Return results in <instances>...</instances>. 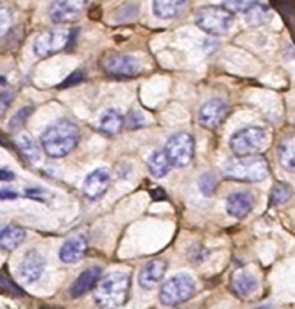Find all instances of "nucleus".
I'll return each mask as SVG.
<instances>
[{
  "label": "nucleus",
  "mask_w": 295,
  "mask_h": 309,
  "mask_svg": "<svg viewBox=\"0 0 295 309\" xmlns=\"http://www.w3.org/2000/svg\"><path fill=\"white\" fill-rule=\"evenodd\" d=\"M106 74L114 77H134L140 73V63L129 54H111L101 63Z\"/></svg>",
  "instance_id": "9d476101"
},
{
  "label": "nucleus",
  "mask_w": 295,
  "mask_h": 309,
  "mask_svg": "<svg viewBox=\"0 0 295 309\" xmlns=\"http://www.w3.org/2000/svg\"><path fill=\"white\" fill-rule=\"evenodd\" d=\"M196 280L189 274L180 272L168 279L160 289V302L166 306H175L188 302L196 292Z\"/></svg>",
  "instance_id": "423d86ee"
},
{
  "label": "nucleus",
  "mask_w": 295,
  "mask_h": 309,
  "mask_svg": "<svg viewBox=\"0 0 295 309\" xmlns=\"http://www.w3.org/2000/svg\"><path fill=\"white\" fill-rule=\"evenodd\" d=\"M11 26V13L6 8H0V39L8 32Z\"/></svg>",
  "instance_id": "7c9ffc66"
},
{
  "label": "nucleus",
  "mask_w": 295,
  "mask_h": 309,
  "mask_svg": "<svg viewBox=\"0 0 295 309\" xmlns=\"http://www.w3.org/2000/svg\"><path fill=\"white\" fill-rule=\"evenodd\" d=\"M197 26L209 36H226L234 26V14L224 6H203L196 13Z\"/></svg>",
  "instance_id": "20e7f679"
},
{
  "label": "nucleus",
  "mask_w": 295,
  "mask_h": 309,
  "mask_svg": "<svg viewBox=\"0 0 295 309\" xmlns=\"http://www.w3.org/2000/svg\"><path fill=\"white\" fill-rule=\"evenodd\" d=\"M71 40L70 29L66 28H54L48 29L36 37L34 40V52L36 55L47 59L49 55H54L63 51Z\"/></svg>",
  "instance_id": "6e6552de"
},
{
  "label": "nucleus",
  "mask_w": 295,
  "mask_h": 309,
  "mask_svg": "<svg viewBox=\"0 0 295 309\" xmlns=\"http://www.w3.org/2000/svg\"><path fill=\"white\" fill-rule=\"evenodd\" d=\"M292 196V189L285 183H277L270 191V203L274 206L285 205Z\"/></svg>",
  "instance_id": "a878e982"
},
{
  "label": "nucleus",
  "mask_w": 295,
  "mask_h": 309,
  "mask_svg": "<svg viewBox=\"0 0 295 309\" xmlns=\"http://www.w3.org/2000/svg\"><path fill=\"white\" fill-rule=\"evenodd\" d=\"M194 137L188 132H175L169 137L166 142L165 153L171 162L172 166L175 168H185L188 166L192 158H194Z\"/></svg>",
  "instance_id": "0eeeda50"
},
{
  "label": "nucleus",
  "mask_w": 295,
  "mask_h": 309,
  "mask_svg": "<svg viewBox=\"0 0 295 309\" xmlns=\"http://www.w3.org/2000/svg\"><path fill=\"white\" fill-rule=\"evenodd\" d=\"M16 176L13 171H8V169H0V180L2 181H11V180H14Z\"/></svg>",
  "instance_id": "f704fd0d"
},
{
  "label": "nucleus",
  "mask_w": 295,
  "mask_h": 309,
  "mask_svg": "<svg viewBox=\"0 0 295 309\" xmlns=\"http://www.w3.org/2000/svg\"><path fill=\"white\" fill-rule=\"evenodd\" d=\"M229 114V105L221 99H211L198 111V123L205 129L215 131L226 120Z\"/></svg>",
  "instance_id": "1a4fd4ad"
},
{
  "label": "nucleus",
  "mask_w": 295,
  "mask_h": 309,
  "mask_svg": "<svg viewBox=\"0 0 295 309\" xmlns=\"http://www.w3.org/2000/svg\"><path fill=\"white\" fill-rule=\"evenodd\" d=\"M126 123H128V128H131V129L142 128V127H145V119L142 116V112H139V111H131L129 116H128Z\"/></svg>",
  "instance_id": "2f4dec72"
},
{
  "label": "nucleus",
  "mask_w": 295,
  "mask_h": 309,
  "mask_svg": "<svg viewBox=\"0 0 295 309\" xmlns=\"http://www.w3.org/2000/svg\"><path fill=\"white\" fill-rule=\"evenodd\" d=\"M82 80H83V73L82 71H75V73L68 76V78L65 80L63 83H60V88H68V86L77 85V83H80Z\"/></svg>",
  "instance_id": "72a5a7b5"
},
{
  "label": "nucleus",
  "mask_w": 295,
  "mask_h": 309,
  "mask_svg": "<svg viewBox=\"0 0 295 309\" xmlns=\"http://www.w3.org/2000/svg\"><path fill=\"white\" fill-rule=\"evenodd\" d=\"M278 160L280 165L286 171L295 173V135L285 139L278 146Z\"/></svg>",
  "instance_id": "5701e85b"
},
{
  "label": "nucleus",
  "mask_w": 295,
  "mask_h": 309,
  "mask_svg": "<svg viewBox=\"0 0 295 309\" xmlns=\"http://www.w3.org/2000/svg\"><path fill=\"white\" fill-rule=\"evenodd\" d=\"M254 208V196L249 191H235L226 200V211L234 219H245Z\"/></svg>",
  "instance_id": "2eb2a0df"
},
{
  "label": "nucleus",
  "mask_w": 295,
  "mask_h": 309,
  "mask_svg": "<svg viewBox=\"0 0 295 309\" xmlns=\"http://www.w3.org/2000/svg\"><path fill=\"white\" fill-rule=\"evenodd\" d=\"M26 238V231L17 225H0V249L14 251Z\"/></svg>",
  "instance_id": "a211bd4d"
},
{
  "label": "nucleus",
  "mask_w": 295,
  "mask_h": 309,
  "mask_svg": "<svg viewBox=\"0 0 295 309\" xmlns=\"http://www.w3.org/2000/svg\"><path fill=\"white\" fill-rule=\"evenodd\" d=\"M215 188H217V180H215V177L209 173H205L201 174L198 177V189L201 191L203 196H212V194L215 192Z\"/></svg>",
  "instance_id": "cd10ccee"
},
{
  "label": "nucleus",
  "mask_w": 295,
  "mask_h": 309,
  "mask_svg": "<svg viewBox=\"0 0 295 309\" xmlns=\"http://www.w3.org/2000/svg\"><path fill=\"white\" fill-rule=\"evenodd\" d=\"M31 112H32V108H24V109H20L17 114H14L13 119H11V122H9V129L17 131L19 128L24 127L26 119L31 116Z\"/></svg>",
  "instance_id": "c756f323"
},
{
  "label": "nucleus",
  "mask_w": 295,
  "mask_h": 309,
  "mask_svg": "<svg viewBox=\"0 0 295 309\" xmlns=\"http://www.w3.org/2000/svg\"><path fill=\"white\" fill-rule=\"evenodd\" d=\"M88 0H54L49 6V19L54 24H70L82 16Z\"/></svg>",
  "instance_id": "9b49d317"
},
{
  "label": "nucleus",
  "mask_w": 295,
  "mask_h": 309,
  "mask_svg": "<svg viewBox=\"0 0 295 309\" xmlns=\"http://www.w3.org/2000/svg\"><path fill=\"white\" fill-rule=\"evenodd\" d=\"M189 0H154V14L160 19H175L186 9Z\"/></svg>",
  "instance_id": "aec40b11"
},
{
  "label": "nucleus",
  "mask_w": 295,
  "mask_h": 309,
  "mask_svg": "<svg viewBox=\"0 0 295 309\" xmlns=\"http://www.w3.org/2000/svg\"><path fill=\"white\" fill-rule=\"evenodd\" d=\"M111 183V171L108 168H98L89 173L83 181V194L89 200H98L108 191Z\"/></svg>",
  "instance_id": "f8f14e48"
},
{
  "label": "nucleus",
  "mask_w": 295,
  "mask_h": 309,
  "mask_svg": "<svg viewBox=\"0 0 295 309\" xmlns=\"http://www.w3.org/2000/svg\"><path fill=\"white\" fill-rule=\"evenodd\" d=\"M148 166H149L151 174L157 179H163L169 174L172 165L169 162V158L165 153V150H157L151 154L149 160H148Z\"/></svg>",
  "instance_id": "4be33fe9"
},
{
  "label": "nucleus",
  "mask_w": 295,
  "mask_h": 309,
  "mask_svg": "<svg viewBox=\"0 0 295 309\" xmlns=\"http://www.w3.org/2000/svg\"><path fill=\"white\" fill-rule=\"evenodd\" d=\"M166 272V261L162 258H155L148 261L146 265L142 268L139 274V284L142 289L152 291L158 284L162 283Z\"/></svg>",
  "instance_id": "4468645a"
},
{
  "label": "nucleus",
  "mask_w": 295,
  "mask_h": 309,
  "mask_svg": "<svg viewBox=\"0 0 295 309\" xmlns=\"http://www.w3.org/2000/svg\"><path fill=\"white\" fill-rule=\"evenodd\" d=\"M257 309H272L270 306H260V308H257Z\"/></svg>",
  "instance_id": "4c0bfd02"
},
{
  "label": "nucleus",
  "mask_w": 295,
  "mask_h": 309,
  "mask_svg": "<svg viewBox=\"0 0 295 309\" xmlns=\"http://www.w3.org/2000/svg\"><path fill=\"white\" fill-rule=\"evenodd\" d=\"M40 309H63V308H47V306H43V308H40Z\"/></svg>",
  "instance_id": "e433bc0d"
},
{
  "label": "nucleus",
  "mask_w": 295,
  "mask_h": 309,
  "mask_svg": "<svg viewBox=\"0 0 295 309\" xmlns=\"http://www.w3.org/2000/svg\"><path fill=\"white\" fill-rule=\"evenodd\" d=\"M260 0H224V8L231 11V13H246L247 9H251L254 5H257Z\"/></svg>",
  "instance_id": "bb28decb"
},
{
  "label": "nucleus",
  "mask_w": 295,
  "mask_h": 309,
  "mask_svg": "<svg viewBox=\"0 0 295 309\" xmlns=\"http://www.w3.org/2000/svg\"><path fill=\"white\" fill-rule=\"evenodd\" d=\"M246 22L251 26H260V25H265L270 20L272 14H270V9L268 8V5H265L263 2H258L257 5H254L251 9H247L245 13Z\"/></svg>",
  "instance_id": "b1692460"
},
{
  "label": "nucleus",
  "mask_w": 295,
  "mask_h": 309,
  "mask_svg": "<svg viewBox=\"0 0 295 309\" xmlns=\"http://www.w3.org/2000/svg\"><path fill=\"white\" fill-rule=\"evenodd\" d=\"M16 142H17L20 153L24 154V157L28 158L29 162H37V160H40V148L37 146L36 140H34L29 134H20Z\"/></svg>",
  "instance_id": "393cba45"
},
{
  "label": "nucleus",
  "mask_w": 295,
  "mask_h": 309,
  "mask_svg": "<svg viewBox=\"0 0 295 309\" xmlns=\"http://www.w3.org/2000/svg\"><path fill=\"white\" fill-rule=\"evenodd\" d=\"M124 119L117 109H106L98 120V129L108 135H116L122 131Z\"/></svg>",
  "instance_id": "412c9836"
},
{
  "label": "nucleus",
  "mask_w": 295,
  "mask_h": 309,
  "mask_svg": "<svg viewBox=\"0 0 295 309\" xmlns=\"http://www.w3.org/2000/svg\"><path fill=\"white\" fill-rule=\"evenodd\" d=\"M0 291H2L3 294H6V295H11V297L25 295L24 289H22L20 286H17L13 280L5 277V276H0Z\"/></svg>",
  "instance_id": "c85d7f7f"
},
{
  "label": "nucleus",
  "mask_w": 295,
  "mask_h": 309,
  "mask_svg": "<svg viewBox=\"0 0 295 309\" xmlns=\"http://www.w3.org/2000/svg\"><path fill=\"white\" fill-rule=\"evenodd\" d=\"M86 249H88V240L83 235H74L71 238H68L62 245L59 251V257L66 265H71V263H77L83 258Z\"/></svg>",
  "instance_id": "f3484780"
},
{
  "label": "nucleus",
  "mask_w": 295,
  "mask_h": 309,
  "mask_svg": "<svg viewBox=\"0 0 295 309\" xmlns=\"http://www.w3.org/2000/svg\"><path fill=\"white\" fill-rule=\"evenodd\" d=\"M131 274L114 271L101 279L94 289V302L100 309H117L128 302Z\"/></svg>",
  "instance_id": "f03ea898"
},
{
  "label": "nucleus",
  "mask_w": 295,
  "mask_h": 309,
  "mask_svg": "<svg viewBox=\"0 0 295 309\" xmlns=\"http://www.w3.org/2000/svg\"><path fill=\"white\" fill-rule=\"evenodd\" d=\"M13 99H14V94L11 93V91H2V93H0V117L9 109Z\"/></svg>",
  "instance_id": "473e14b6"
},
{
  "label": "nucleus",
  "mask_w": 295,
  "mask_h": 309,
  "mask_svg": "<svg viewBox=\"0 0 295 309\" xmlns=\"http://www.w3.org/2000/svg\"><path fill=\"white\" fill-rule=\"evenodd\" d=\"M17 199V192L14 191H0V200H14Z\"/></svg>",
  "instance_id": "c9c22d12"
},
{
  "label": "nucleus",
  "mask_w": 295,
  "mask_h": 309,
  "mask_svg": "<svg viewBox=\"0 0 295 309\" xmlns=\"http://www.w3.org/2000/svg\"><path fill=\"white\" fill-rule=\"evenodd\" d=\"M78 140H80V129L70 119L54 122L40 137L43 151L54 158L71 154L77 148Z\"/></svg>",
  "instance_id": "f257e3e1"
},
{
  "label": "nucleus",
  "mask_w": 295,
  "mask_h": 309,
  "mask_svg": "<svg viewBox=\"0 0 295 309\" xmlns=\"http://www.w3.org/2000/svg\"><path fill=\"white\" fill-rule=\"evenodd\" d=\"M223 173L231 180L255 183L268 177L269 165L266 162V158L262 155H245V157L235 155L224 163Z\"/></svg>",
  "instance_id": "7ed1b4c3"
},
{
  "label": "nucleus",
  "mask_w": 295,
  "mask_h": 309,
  "mask_svg": "<svg viewBox=\"0 0 295 309\" xmlns=\"http://www.w3.org/2000/svg\"><path fill=\"white\" fill-rule=\"evenodd\" d=\"M45 271V258L39 251H28L19 265V276L25 283L37 282Z\"/></svg>",
  "instance_id": "ddd939ff"
},
{
  "label": "nucleus",
  "mask_w": 295,
  "mask_h": 309,
  "mask_svg": "<svg viewBox=\"0 0 295 309\" xmlns=\"http://www.w3.org/2000/svg\"><path fill=\"white\" fill-rule=\"evenodd\" d=\"M231 283H232V289L234 292L242 297V299H246V297L252 295L257 288H258V282L257 279L252 276L251 272H247L245 269H238L234 272V276L231 279Z\"/></svg>",
  "instance_id": "6ab92c4d"
},
{
  "label": "nucleus",
  "mask_w": 295,
  "mask_h": 309,
  "mask_svg": "<svg viewBox=\"0 0 295 309\" xmlns=\"http://www.w3.org/2000/svg\"><path fill=\"white\" fill-rule=\"evenodd\" d=\"M269 132L262 127H246L232 134L229 148L238 157L258 155L269 145Z\"/></svg>",
  "instance_id": "39448f33"
},
{
  "label": "nucleus",
  "mask_w": 295,
  "mask_h": 309,
  "mask_svg": "<svg viewBox=\"0 0 295 309\" xmlns=\"http://www.w3.org/2000/svg\"><path fill=\"white\" fill-rule=\"evenodd\" d=\"M101 272H103V268L101 266H89L86 268L80 276L77 277V280L73 283L71 286V297L73 299H80L85 294H88L93 288H96L97 283L100 282Z\"/></svg>",
  "instance_id": "dca6fc26"
}]
</instances>
